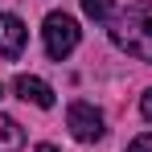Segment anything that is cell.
<instances>
[{
    "mask_svg": "<svg viewBox=\"0 0 152 152\" xmlns=\"http://www.w3.org/2000/svg\"><path fill=\"white\" fill-rule=\"evenodd\" d=\"M140 111H144V119H148V124H152V91H148V95H144V99H140Z\"/></svg>",
    "mask_w": 152,
    "mask_h": 152,
    "instance_id": "9",
    "label": "cell"
},
{
    "mask_svg": "<svg viewBox=\"0 0 152 152\" xmlns=\"http://www.w3.org/2000/svg\"><path fill=\"white\" fill-rule=\"evenodd\" d=\"M111 41L124 53H132V58L152 62V4L148 0L127 4L124 12L111 21Z\"/></svg>",
    "mask_w": 152,
    "mask_h": 152,
    "instance_id": "1",
    "label": "cell"
},
{
    "mask_svg": "<svg viewBox=\"0 0 152 152\" xmlns=\"http://www.w3.org/2000/svg\"><path fill=\"white\" fill-rule=\"evenodd\" d=\"M111 4H115V0H82V12H86L91 21H107V17H111Z\"/></svg>",
    "mask_w": 152,
    "mask_h": 152,
    "instance_id": "7",
    "label": "cell"
},
{
    "mask_svg": "<svg viewBox=\"0 0 152 152\" xmlns=\"http://www.w3.org/2000/svg\"><path fill=\"white\" fill-rule=\"evenodd\" d=\"M25 144V132H21V124L12 119V115H0V152H17Z\"/></svg>",
    "mask_w": 152,
    "mask_h": 152,
    "instance_id": "6",
    "label": "cell"
},
{
    "mask_svg": "<svg viewBox=\"0 0 152 152\" xmlns=\"http://www.w3.org/2000/svg\"><path fill=\"white\" fill-rule=\"evenodd\" d=\"M66 124H70V132H74V140H82V144H95V140H103V115L91 107V103H70V111H66Z\"/></svg>",
    "mask_w": 152,
    "mask_h": 152,
    "instance_id": "3",
    "label": "cell"
},
{
    "mask_svg": "<svg viewBox=\"0 0 152 152\" xmlns=\"http://www.w3.org/2000/svg\"><path fill=\"white\" fill-rule=\"evenodd\" d=\"M41 37H45V53H50L53 62H62V58H70L74 45H78V21L66 17V12H50Z\"/></svg>",
    "mask_w": 152,
    "mask_h": 152,
    "instance_id": "2",
    "label": "cell"
},
{
    "mask_svg": "<svg viewBox=\"0 0 152 152\" xmlns=\"http://www.w3.org/2000/svg\"><path fill=\"white\" fill-rule=\"evenodd\" d=\"M37 152H58V148H53V144H37Z\"/></svg>",
    "mask_w": 152,
    "mask_h": 152,
    "instance_id": "10",
    "label": "cell"
},
{
    "mask_svg": "<svg viewBox=\"0 0 152 152\" xmlns=\"http://www.w3.org/2000/svg\"><path fill=\"white\" fill-rule=\"evenodd\" d=\"M25 25H21V17H12V12H4L0 17V58H21V50H25Z\"/></svg>",
    "mask_w": 152,
    "mask_h": 152,
    "instance_id": "4",
    "label": "cell"
},
{
    "mask_svg": "<svg viewBox=\"0 0 152 152\" xmlns=\"http://www.w3.org/2000/svg\"><path fill=\"white\" fill-rule=\"evenodd\" d=\"M12 91H17L25 103H33V107H53V91H50V82H41V78H33V74H21L17 82H12Z\"/></svg>",
    "mask_w": 152,
    "mask_h": 152,
    "instance_id": "5",
    "label": "cell"
},
{
    "mask_svg": "<svg viewBox=\"0 0 152 152\" xmlns=\"http://www.w3.org/2000/svg\"><path fill=\"white\" fill-rule=\"evenodd\" d=\"M127 152H152V136H136V140L127 144Z\"/></svg>",
    "mask_w": 152,
    "mask_h": 152,
    "instance_id": "8",
    "label": "cell"
},
{
    "mask_svg": "<svg viewBox=\"0 0 152 152\" xmlns=\"http://www.w3.org/2000/svg\"><path fill=\"white\" fill-rule=\"evenodd\" d=\"M0 95H4V91H0Z\"/></svg>",
    "mask_w": 152,
    "mask_h": 152,
    "instance_id": "11",
    "label": "cell"
}]
</instances>
